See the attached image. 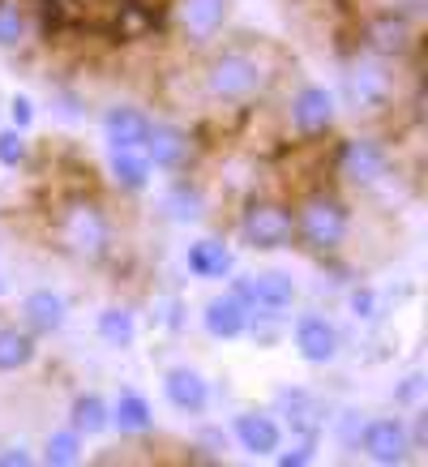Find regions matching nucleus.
Segmentation results:
<instances>
[{
	"label": "nucleus",
	"mask_w": 428,
	"mask_h": 467,
	"mask_svg": "<svg viewBox=\"0 0 428 467\" xmlns=\"http://www.w3.org/2000/svg\"><path fill=\"white\" fill-rule=\"evenodd\" d=\"M82 459V433L77 429H52L47 441H43V463L47 467H73Z\"/></svg>",
	"instance_id": "obj_27"
},
{
	"label": "nucleus",
	"mask_w": 428,
	"mask_h": 467,
	"mask_svg": "<svg viewBox=\"0 0 428 467\" xmlns=\"http://www.w3.org/2000/svg\"><path fill=\"white\" fill-rule=\"evenodd\" d=\"M240 241L244 249L253 254H279V249H291L296 244V219H291V206L279 198H253L240 211Z\"/></svg>",
	"instance_id": "obj_6"
},
{
	"label": "nucleus",
	"mask_w": 428,
	"mask_h": 467,
	"mask_svg": "<svg viewBox=\"0 0 428 467\" xmlns=\"http://www.w3.org/2000/svg\"><path fill=\"white\" fill-rule=\"evenodd\" d=\"M9 125L22 129V133L35 125V103H30L26 95H14V99H9Z\"/></svg>",
	"instance_id": "obj_33"
},
{
	"label": "nucleus",
	"mask_w": 428,
	"mask_h": 467,
	"mask_svg": "<svg viewBox=\"0 0 428 467\" xmlns=\"http://www.w3.org/2000/svg\"><path fill=\"white\" fill-rule=\"evenodd\" d=\"M30 463H35L30 446H22V441H14V446H0V467H30Z\"/></svg>",
	"instance_id": "obj_34"
},
{
	"label": "nucleus",
	"mask_w": 428,
	"mask_h": 467,
	"mask_svg": "<svg viewBox=\"0 0 428 467\" xmlns=\"http://www.w3.org/2000/svg\"><path fill=\"white\" fill-rule=\"evenodd\" d=\"M291 219H296V244L313 257H334L352 241V206L326 184L300 193Z\"/></svg>",
	"instance_id": "obj_3"
},
{
	"label": "nucleus",
	"mask_w": 428,
	"mask_h": 467,
	"mask_svg": "<svg viewBox=\"0 0 428 467\" xmlns=\"http://www.w3.org/2000/svg\"><path fill=\"white\" fill-rule=\"evenodd\" d=\"M30 39V17L22 5L0 0V47H22Z\"/></svg>",
	"instance_id": "obj_28"
},
{
	"label": "nucleus",
	"mask_w": 428,
	"mask_h": 467,
	"mask_svg": "<svg viewBox=\"0 0 428 467\" xmlns=\"http://www.w3.org/2000/svg\"><path fill=\"white\" fill-rule=\"evenodd\" d=\"M394 403H399V408H424V373L403 378V386L394 390Z\"/></svg>",
	"instance_id": "obj_32"
},
{
	"label": "nucleus",
	"mask_w": 428,
	"mask_h": 467,
	"mask_svg": "<svg viewBox=\"0 0 428 467\" xmlns=\"http://www.w3.org/2000/svg\"><path fill=\"white\" fill-rule=\"evenodd\" d=\"M39 356V343L26 326H0V373H17Z\"/></svg>",
	"instance_id": "obj_26"
},
{
	"label": "nucleus",
	"mask_w": 428,
	"mask_h": 467,
	"mask_svg": "<svg viewBox=\"0 0 428 467\" xmlns=\"http://www.w3.org/2000/svg\"><path fill=\"white\" fill-rule=\"evenodd\" d=\"M352 313H356L360 322H372V317H382V296H377L372 287H356V292H352Z\"/></svg>",
	"instance_id": "obj_31"
},
{
	"label": "nucleus",
	"mask_w": 428,
	"mask_h": 467,
	"mask_svg": "<svg viewBox=\"0 0 428 467\" xmlns=\"http://www.w3.org/2000/svg\"><path fill=\"white\" fill-rule=\"evenodd\" d=\"M274 78H279V60L266 43H228L206 57L198 86L214 108H249L270 90Z\"/></svg>",
	"instance_id": "obj_1"
},
{
	"label": "nucleus",
	"mask_w": 428,
	"mask_h": 467,
	"mask_svg": "<svg viewBox=\"0 0 428 467\" xmlns=\"http://www.w3.org/2000/svg\"><path fill=\"white\" fill-rule=\"evenodd\" d=\"M231 433H236V441H240V451L249 459H270L283 446V425L274 420L270 411H240L231 420Z\"/></svg>",
	"instance_id": "obj_16"
},
{
	"label": "nucleus",
	"mask_w": 428,
	"mask_h": 467,
	"mask_svg": "<svg viewBox=\"0 0 428 467\" xmlns=\"http://www.w3.org/2000/svg\"><path fill=\"white\" fill-rule=\"evenodd\" d=\"M163 399H168L180 416H201V411L210 408V382L201 378L198 368L176 365L163 373Z\"/></svg>",
	"instance_id": "obj_17"
},
{
	"label": "nucleus",
	"mask_w": 428,
	"mask_h": 467,
	"mask_svg": "<svg viewBox=\"0 0 428 467\" xmlns=\"http://www.w3.org/2000/svg\"><path fill=\"white\" fill-rule=\"evenodd\" d=\"M231 292L249 305L253 313H283L296 305L300 287L287 270H253V275H240L231 279Z\"/></svg>",
	"instance_id": "obj_11"
},
{
	"label": "nucleus",
	"mask_w": 428,
	"mask_h": 467,
	"mask_svg": "<svg viewBox=\"0 0 428 467\" xmlns=\"http://www.w3.org/2000/svg\"><path fill=\"white\" fill-rule=\"evenodd\" d=\"M171 17H176V35H180L189 47H210V43L228 30L231 0H176V5H171Z\"/></svg>",
	"instance_id": "obj_10"
},
{
	"label": "nucleus",
	"mask_w": 428,
	"mask_h": 467,
	"mask_svg": "<svg viewBox=\"0 0 428 467\" xmlns=\"http://www.w3.org/2000/svg\"><path fill=\"white\" fill-rule=\"evenodd\" d=\"M394 168V150L377 138H347L334 146V176L352 189H377Z\"/></svg>",
	"instance_id": "obj_7"
},
{
	"label": "nucleus",
	"mask_w": 428,
	"mask_h": 467,
	"mask_svg": "<svg viewBox=\"0 0 428 467\" xmlns=\"http://www.w3.org/2000/svg\"><path fill=\"white\" fill-rule=\"evenodd\" d=\"M52 244L73 262L99 266L112 257V219L90 193H69L52 211Z\"/></svg>",
	"instance_id": "obj_2"
},
{
	"label": "nucleus",
	"mask_w": 428,
	"mask_h": 467,
	"mask_svg": "<svg viewBox=\"0 0 428 467\" xmlns=\"http://www.w3.org/2000/svg\"><path fill=\"white\" fill-rule=\"evenodd\" d=\"M30 163V142H26V133L22 129H0V168H9V171H17V168H26Z\"/></svg>",
	"instance_id": "obj_29"
},
{
	"label": "nucleus",
	"mask_w": 428,
	"mask_h": 467,
	"mask_svg": "<svg viewBox=\"0 0 428 467\" xmlns=\"http://www.w3.org/2000/svg\"><path fill=\"white\" fill-rule=\"evenodd\" d=\"M146 159L155 171H185L198 155V138L189 133L185 125H171V120H150V133H146Z\"/></svg>",
	"instance_id": "obj_13"
},
{
	"label": "nucleus",
	"mask_w": 428,
	"mask_h": 467,
	"mask_svg": "<svg viewBox=\"0 0 428 467\" xmlns=\"http://www.w3.org/2000/svg\"><path fill=\"white\" fill-rule=\"evenodd\" d=\"M150 176L155 168H150L146 150H112V184L120 193H146Z\"/></svg>",
	"instance_id": "obj_24"
},
{
	"label": "nucleus",
	"mask_w": 428,
	"mask_h": 467,
	"mask_svg": "<svg viewBox=\"0 0 428 467\" xmlns=\"http://www.w3.org/2000/svg\"><path fill=\"white\" fill-rule=\"evenodd\" d=\"M274 403H279L283 425L291 429L296 438H321L330 411H326V403H321L313 390H304V386H283V390L274 395Z\"/></svg>",
	"instance_id": "obj_14"
},
{
	"label": "nucleus",
	"mask_w": 428,
	"mask_h": 467,
	"mask_svg": "<svg viewBox=\"0 0 428 467\" xmlns=\"http://www.w3.org/2000/svg\"><path fill=\"white\" fill-rule=\"evenodd\" d=\"M185 266L193 279H228L231 270H236V257H231V249L219 236H201V241L189 244Z\"/></svg>",
	"instance_id": "obj_20"
},
{
	"label": "nucleus",
	"mask_w": 428,
	"mask_h": 467,
	"mask_svg": "<svg viewBox=\"0 0 428 467\" xmlns=\"http://www.w3.org/2000/svg\"><path fill=\"white\" fill-rule=\"evenodd\" d=\"M201 326H206V335L210 339H244L249 330H253V309L244 305L236 292H223V296L206 300V309H201Z\"/></svg>",
	"instance_id": "obj_15"
},
{
	"label": "nucleus",
	"mask_w": 428,
	"mask_h": 467,
	"mask_svg": "<svg viewBox=\"0 0 428 467\" xmlns=\"http://www.w3.org/2000/svg\"><path fill=\"white\" fill-rule=\"evenodd\" d=\"M65 322H69V300L60 296V292L35 287V292L22 296V326H26L35 339H39V335H56Z\"/></svg>",
	"instance_id": "obj_19"
},
{
	"label": "nucleus",
	"mask_w": 428,
	"mask_h": 467,
	"mask_svg": "<svg viewBox=\"0 0 428 467\" xmlns=\"http://www.w3.org/2000/svg\"><path fill=\"white\" fill-rule=\"evenodd\" d=\"M356 451L377 467H403L415 451L412 425H407L403 416H372V420H360Z\"/></svg>",
	"instance_id": "obj_8"
},
{
	"label": "nucleus",
	"mask_w": 428,
	"mask_h": 467,
	"mask_svg": "<svg viewBox=\"0 0 428 467\" xmlns=\"http://www.w3.org/2000/svg\"><path fill=\"white\" fill-rule=\"evenodd\" d=\"M95 335H99L107 348L125 352V348L138 343V317H133L128 305H107V309H99V317H95Z\"/></svg>",
	"instance_id": "obj_23"
},
{
	"label": "nucleus",
	"mask_w": 428,
	"mask_h": 467,
	"mask_svg": "<svg viewBox=\"0 0 428 467\" xmlns=\"http://www.w3.org/2000/svg\"><path fill=\"white\" fill-rule=\"evenodd\" d=\"M270 459H274L279 467H309V463L317 459V438H300L296 446H287V451L279 446V451H274Z\"/></svg>",
	"instance_id": "obj_30"
},
{
	"label": "nucleus",
	"mask_w": 428,
	"mask_h": 467,
	"mask_svg": "<svg viewBox=\"0 0 428 467\" xmlns=\"http://www.w3.org/2000/svg\"><path fill=\"white\" fill-rule=\"evenodd\" d=\"M291 348H296V356L304 360V365H313V368H326L339 360L342 352V335H339V326L330 322L326 313H300L296 326H291Z\"/></svg>",
	"instance_id": "obj_12"
},
{
	"label": "nucleus",
	"mask_w": 428,
	"mask_h": 467,
	"mask_svg": "<svg viewBox=\"0 0 428 467\" xmlns=\"http://www.w3.org/2000/svg\"><path fill=\"white\" fill-rule=\"evenodd\" d=\"M112 429H120L125 438H142L155 429V408L150 399L138 395V390H120L112 403Z\"/></svg>",
	"instance_id": "obj_21"
},
{
	"label": "nucleus",
	"mask_w": 428,
	"mask_h": 467,
	"mask_svg": "<svg viewBox=\"0 0 428 467\" xmlns=\"http://www.w3.org/2000/svg\"><path fill=\"white\" fill-rule=\"evenodd\" d=\"M339 125V95L321 82H304L287 103V129L296 138H330Z\"/></svg>",
	"instance_id": "obj_9"
},
{
	"label": "nucleus",
	"mask_w": 428,
	"mask_h": 467,
	"mask_svg": "<svg viewBox=\"0 0 428 467\" xmlns=\"http://www.w3.org/2000/svg\"><path fill=\"white\" fill-rule=\"evenodd\" d=\"M168 214L176 223H201L206 219V193H201V184L189 181V176H176L168 189Z\"/></svg>",
	"instance_id": "obj_25"
},
{
	"label": "nucleus",
	"mask_w": 428,
	"mask_h": 467,
	"mask_svg": "<svg viewBox=\"0 0 428 467\" xmlns=\"http://www.w3.org/2000/svg\"><path fill=\"white\" fill-rule=\"evenodd\" d=\"M150 133V116L133 103H116L103 112V142L107 150H142Z\"/></svg>",
	"instance_id": "obj_18"
},
{
	"label": "nucleus",
	"mask_w": 428,
	"mask_h": 467,
	"mask_svg": "<svg viewBox=\"0 0 428 467\" xmlns=\"http://www.w3.org/2000/svg\"><path fill=\"white\" fill-rule=\"evenodd\" d=\"M342 103H347V112L364 116V120L385 116L399 103V73H394V65L377 57L352 60L347 73H342Z\"/></svg>",
	"instance_id": "obj_4"
},
{
	"label": "nucleus",
	"mask_w": 428,
	"mask_h": 467,
	"mask_svg": "<svg viewBox=\"0 0 428 467\" xmlns=\"http://www.w3.org/2000/svg\"><path fill=\"white\" fill-rule=\"evenodd\" d=\"M69 429H77L82 438H99V433H107V429H112V403H107L103 395H95V390L77 395L69 403Z\"/></svg>",
	"instance_id": "obj_22"
},
{
	"label": "nucleus",
	"mask_w": 428,
	"mask_h": 467,
	"mask_svg": "<svg viewBox=\"0 0 428 467\" xmlns=\"http://www.w3.org/2000/svg\"><path fill=\"white\" fill-rule=\"evenodd\" d=\"M360 47L377 60L403 65L420 52V22L407 14H390V9H369L360 22Z\"/></svg>",
	"instance_id": "obj_5"
}]
</instances>
